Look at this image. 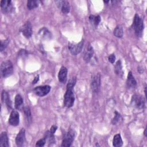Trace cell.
I'll return each mask as SVG.
<instances>
[{
  "instance_id": "cell-1",
  "label": "cell",
  "mask_w": 147,
  "mask_h": 147,
  "mask_svg": "<svg viewBox=\"0 0 147 147\" xmlns=\"http://www.w3.org/2000/svg\"><path fill=\"white\" fill-rule=\"evenodd\" d=\"M133 28L136 35L137 37H141L144 30V21L138 14H136L133 23Z\"/></svg>"
},
{
  "instance_id": "cell-2",
  "label": "cell",
  "mask_w": 147,
  "mask_h": 147,
  "mask_svg": "<svg viewBox=\"0 0 147 147\" xmlns=\"http://www.w3.org/2000/svg\"><path fill=\"white\" fill-rule=\"evenodd\" d=\"M13 73V66L10 60L3 61L1 65V74L2 77L6 78Z\"/></svg>"
},
{
  "instance_id": "cell-3",
  "label": "cell",
  "mask_w": 147,
  "mask_h": 147,
  "mask_svg": "<svg viewBox=\"0 0 147 147\" xmlns=\"http://www.w3.org/2000/svg\"><path fill=\"white\" fill-rule=\"evenodd\" d=\"M75 102V96L72 89H67L64 95V105L65 107L70 108L72 107Z\"/></svg>"
},
{
  "instance_id": "cell-4",
  "label": "cell",
  "mask_w": 147,
  "mask_h": 147,
  "mask_svg": "<svg viewBox=\"0 0 147 147\" xmlns=\"http://www.w3.org/2000/svg\"><path fill=\"white\" fill-rule=\"evenodd\" d=\"M75 136V132L74 130L70 129L67 132H66L64 134L61 146H64V147L70 146L74 140Z\"/></svg>"
},
{
  "instance_id": "cell-5",
  "label": "cell",
  "mask_w": 147,
  "mask_h": 147,
  "mask_svg": "<svg viewBox=\"0 0 147 147\" xmlns=\"http://www.w3.org/2000/svg\"><path fill=\"white\" fill-rule=\"evenodd\" d=\"M131 105L138 109H143L145 107V100L140 95L134 94L131 99Z\"/></svg>"
},
{
  "instance_id": "cell-6",
  "label": "cell",
  "mask_w": 147,
  "mask_h": 147,
  "mask_svg": "<svg viewBox=\"0 0 147 147\" xmlns=\"http://www.w3.org/2000/svg\"><path fill=\"white\" fill-rule=\"evenodd\" d=\"M100 86V75L99 74L93 75L91 76V88L94 93H98Z\"/></svg>"
},
{
  "instance_id": "cell-7",
  "label": "cell",
  "mask_w": 147,
  "mask_h": 147,
  "mask_svg": "<svg viewBox=\"0 0 147 147\" xmlns=\"http://www.w3.org/2000/svg\"><path fill=\"white\" fill-rule=\"evenodd\" d=\"M84 44V41L82 40L78 44H73L71 42H69L68 44V48L70 52L73 55H76L79 53L83 48Z\"/></svg>"
},
{
  "instance_id": "cell-8",
  "label": "cell",
  "mask_w": 147,
  "mask_h": 147,
  "mask_svg": "<svg viewBox=\"0 0 147 147\" xmlns=\"http://www.w3.org/2000/svg\"><path fill=\"white\" fill-rule=\"evenodd\" d=\"M51 90V87L48 85L37 86L34 88V93L39 96H44L47 95Z\"/></svg>"
},
{
  "instance_id": "cell-9",
  "label": "cell",
  "mask_w": 147,
  "mask_h": 147,
  "mask_svg": "<svg viewBox=\"0 0 147 147\" xmlns=\"http://www.w3.org/2000/svg\"><path fill=\"white\" fill-rule=\"evenodd\" d=\"M21 32L26 38H30L32 34V27L29 21H26L21 28Z\"/></svg>"
},
{
  "instance_id": "cell-10",
  "label": "cell",
  "mask_w": 147,
  "mask_h": 147,
  "mask_svg": "<svg viewBox=\"0 0 147 147\" xmlns=\"http://www.w3.org/2000/svg\"><path fill=\"white\" fill-rule=\"evenodd\" d=\"M1 8L3 13H10L13 10L12 2L10 0H2L1 1Z\"/></svg>"
},
{
  "instance_id": "cell-11",
  "label": "cell",
  "mask_w": 147,
  "mask_h": 147,
  "mask_svg": "<svg viewBox=\"0 0 147 147\" xmlns=\"http://www.w3.org/2000/svg\"><path fill=\"white\" fill-rule=\"evenodd\" d=\"M20 123V115L18 111L16 110H12L9 118V123L13 126H17Z\"/></svg>"
},
{
  "instance_id": "cell-12",
  "label": "cell",
  "mask_w": 147,
  "mask_h": 147,
  "mask_svg": "<svg viewBox=\"0 0 147 147\" xmlns=\"http://www.w3.org/2000/svg\"><path fill=\"white\" fill-rule=\"evenodd\" d=\"M55 3L57 5L59 9L64 14H67L70 10L69 3L67 1H55Z\"/></svg>"
},
{
  "instance_id": "cell-13",
  "label": "cell",
  "mask_w": 147,
  "mask_h": 147,
  "mask_svg": "<svg viewBox=\"0 0 147 147\" xmlns=\"http://www.w3.org/2000/svg\"><path fill=\"white\" fill-rule=\"evenodd\" d=\"M25 141V130L24 128L21 129L16 137V143L18 146H23Z\"/></svg>"
},
{
  "instance_id": "cell-14",
  "label": "cell",
  "mask_w": 147,
  "mask_h": 147,
  "mask_svg": "<svg viewBox=\"0 0 147 147\" xmlns=\"http://www.w3.org/2000/svg\"><path fill=\"white\" fill-rule=\"evenodd\" d=\"M94 55V49L92 46L89 44L87 47L84 52V60L86 63L90 61L92 56Z\"/></svg>"
},
{
  "instance_id": "cell-15",
  "label": "cell",
  "mask_w": 147,
  "mask_h": 147,
  "mask_svg": "<svg viewBox=\"0 0 147 147\" xmlns=\"http://www.w3.org/2000/svg\"><path fill=\"white\" fill-rule=\"evenodd\" d=\"M1 99H2V101L4 103L6 104V105L9 110L11 109L12 103H11V99L9 97V95L6 91H5L4 90L2 91V94H1Z\"/></svg>"
},
{
  "instance_id": "cell-16",
  "label": "cell",
  "mask_w": 147,
  "mask_h": 147,
  "mask_svg": "<svg viewBox=\"0 0 147 147\" xmlns=\"http://www.w3.org/2000/svg\"><path fill=\"white\" fill-rule=\"evenodd\" d=\"M67 77V69L66 67L63 66L60 68L58 74L59 81L62 83L66 82Z\"/></svg>"
},
{
  "instance_id": "cell-17",
  "label": "cell",
  "mask_w": 147,
  "mask_h": 147,
  "mask_svg": "<svg viewBox=\"0 0 147 147\" xmlns=\"http://www.w3.org/2000/svg\"><path fill=\"white\" fill-rule=\"evenodd\" d=\"M126 84L128 88H134L137 86V82L133 76L132 72L131 71H129L128 73Z\"/></svg>"
},
{
  "instance_id": "cell-18",
  "label": "cell",
  "mask_w": 147,
  "mask_h": 147,
  "mask_svg": "<svg viewBox=\"0 0 147 147\" xmlns=\"http://www.w3.org/2000/svg\"><path fill=\"white\" fill-rule=\"evenodd\" d=\"M0 146L9 147V138L6 132L3 131L0 135Z\"/></svg>"
},
{
  "instance_id": "cell-19",
  "label": "cell",
  "mask_w": 147,
  "mask_h": 147,
  "mask_svg": "<svg viewBox=\"0 0 147 147\" xmlns=\"http://www.w3.org/2000/svg\"><path fill=\"white\" fill-rule=\"evenodd\" d=\"M38 34L43 39L50 38L51 37V32L45 27H43L38 31Z\"/></svg>"
},
{
  "instance_id": "cell-20",
  "label": "cell",
  "mask_w": 147,
  "mask_h": 147,
  "mask_svg": "<svg viewBox=\"0 0 147 147\" xmlns=\"http://www.w3.org/2000/svg\"><path fill=\"white\" fill-rule=\"evenodd\" d=\"M123 144V141L120 134H117L114 136L113 140V145L115 147L121 146Z\"/></svg>"
},
{
  "instance_id": "cell-21",
  "label": "cell",
  "mask_w": 147,
  "mask_h": 147,
  "mask_svg": "<svg viewBox=\"0 0 147 147\" xmlns=\"http://www.w3.org/2000/svg\"><path fill=\"white\" fill-rule=\"evenodd\" d=\"M23 103H24L23 99L21 95L20 94L16 95L15 97V101H14V105H15L16 109L18 110H20L21 107H22Z\"/></svg>"
},
{
  "instance_id": "cell-22",
  "label": "cell",
  "mask_w": 147,
  "mask_h": 147,
  "mask_svg": "<svg viewBox=\"0 0 147 147\" xmlns=\"http://www.w3.org/2000/svg\"><path fill=\"white\" fill-rule=\"evenodd\" d=\"M114 71L115 72V74L117 75H118V76L122 77L123 74V72L122 70V64H121V61L120 60L117 61V62L116 63L115 68H114Z\"/></svg>"
},
{
  "instance_id": "cell-23",
  "label": "cell",
  "mask_w": 147,
  "mask_h": 147,
  "mask_svg": "<svg viewBox=\"0 0 147 147\" xmlns=\"http://www.w3.org/2000/svg\"><path fill=\"white\" fill-rule=\"evenodd\" d=\"M23 110H24V113L26 118V120L27 122L29 124H30L32 122V114H31L30 110L28 106L24 107L23 108Z\"/></svg>"
},
{
  "instance_id": "cell-24",
  "label": "cell",
  "mask_w": 147,
  "mask_h": 147,
  "mask_svg": "<svg viewBox=\"0 0 147 147\" xmlns=\"http://www.w3.org/2000/svg\"><path fill=\"white\" fill-rule=\"evenodd\" d=\"M113 33L115 37L118 38H121L123 34V30L122 26L121 25H117L114 29Z\"/></svg>"
},
{
  "instance_id": "cell-25",
  "label": "cell",
  "mask_w": 147,
  "mask_h": 147,
  "mask_svg": "<svg viewBox=\"0 0 147 147\" xmlns=\"http://www.w3.org/2000/svg\"><path fill=\"white\" fill-rule=\"evenodd\" d=\"M39 1L37 0H29L27 2V7L29 10H32L38 7Z\"/></svg>"
},
{
  "instance_id": "cell-26",
  "label": "cell",
  "mask_w": 147,
  "mask_h": 147,
  "mask_svg": "<svg viewBox=\"0 0 147 147\" xmlns=\"http://www.w3.org/2000/svg\"><path fill=\"white\" fill-rule=\"evenodd\" d=\"M89 20L95 26H97L100 21V17L99 16L90 15L89 17Z\"/></svg>"
},
{
  "instance_id": "cell-27",
  "label": "cell",
  "mask_w": 147,
  "mask_h": 147,
  "mask_svg": "<svg viewBox=\"0 0 147 147\" xmlns=\"http://www.w3.org/2000/svg\"><path fill=\"white\" fill-rule=\"evenodd\" d=\"M76 77L71 78L69 80V81H68V82L67 83V89H72L73 90V88L75 86V85L76 84Z\"/></svg>"
},
{
  "instance_id": "cell-28",
  "label": "cell",
  "mask_w": 147,
  "mask_h": 147,
  "mask_svg": "<svg viewBox=\"0 0 147 147\" xmlns=\"http://www.w3.org/2000/svg\"><path fill=\"white\" fill-rule=\"evenodd\" d=\"M114 114H115V116L112 119V121H111V122L113 125H115L117 124L120 120V119L121 118V114L117 112V111H115L114 112Z\"/></svg>"
},
{
  "instance_id": "cell-29",
  "label": "cell",
  "mask_w": 147,
  "mask_h": 147,
  "mask_svg": "<svg viewBox=\"0 0 147 147\" xmlns=\"http://www.w3.org/2000/svg\"><path fill=\"white\" fill-rule=\"evenodd\" d=\"M9 43V40L8 38L1 41V44H0L1 52H2L6 48V47L7 46Z\"/></svg>"
},
{
  "instance_id": "cell-30",
  "label": "cell",
  "mask_w": 147,
  "mask_h": 147,
  "mask_svg": "<svg viewBox=\"0 0 147 147\" xmlns=\"http://www.w3.org/2000/svg\"><path fill=\"white\" fill-rule=\"evenodd\" d=\"M46 138H45V137H44V138H42V139L39 140L38 141H37L36 142V146H38V147H42L44 146L46 143Z\"/></svg>"
},
{
  "instance_id": "cell-31",
  "label": "cell",
  "mask_w": 147,
  "mask_h": 147,
  "mask_svg": "<svg viewBox=\"0 0 147 147\" xmlns=\"http://www.w3.org/2000/svg\"><path fill=\"white\" fill-rule=\"evenodd\" d=\"M28 55V52L25 49H21L18 53V55L19 56H21L22 57L26 56Z\"/></svg>"
},
{
  "instance_id": "cell-32",
  "label": "cell",
  "mask_w": 147,
  "mask_h": 147,
  "mask_svg": "<svg viewBox=\"0 0 147 147\" xmlns=\"http://www.w3.org/2000/svg\"><path fill=\"white\" fill-rule=\"evenodd\" d=\"M108 60L109 61V62H110L111 63H114L115 60V56L114 54H111L109 55V57H108Z\"/></svg>"
},
{
  "instance_id": "cell-33",
  "label": "cell",
  "mask_w": 147,
  "mask_h": 147,
  "mask_svg": "<svg viewBox=\"0 0 147 147\" xmlns=\"http://www.w3.org/2000/svg\"><path fill=\"white\" fill-rule=\"evenodd\" d=\"M57 129V126L56 125H52V126H51V127L50 128L49 131H50V133H51L52 134H54L56 132Z\"/></svg>"
},
{
  "instance_id": "cell-34",
  "label": "cell",
  "mask_w": 147,
  "mask_h": 147,
  "mask_svg": "<svg viewBox=\"0 0 147 147\" xmlns=\"http://www.w3.org/2000/svg\"><path fill=\"white\" fill-rule=\"evenodd\" d=\"M38 80H39V76H38V75H37V76L34 78V79H33V82H32V83H33V84L36 83L38 81Z\"/></svg>"
},
{
  "instance_id": "cell-35",
  "label": "cell",
  "mask_w": 147,
  "mask_h": 147,
  "mask_svg": "<svg viewBox=\"0 0 147 147\" xmlns=\"http://www.w3.org/2000/svg\"><path fill=\"white\" fill-rule=\"evenodd\" d=\"M146 129H145V130H144V136H145V137H146Z\"/></svg>"
}]
</instances>
